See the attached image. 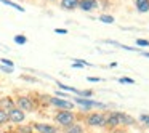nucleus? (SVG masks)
Returning <instances> with one entry per match:
<instances>
[{"instance_id": "obj_22", "label": "nucleus", "mask_w": 149, "mask_h": 133, "mask_svg": "<svg viewBox=\"0 0 149 133\" xmlns=\"http://www.w3.org/2000/svg\"><path fill=\"white\" fill-rule=\"evenodd\" d=\"M136 45L138 47H149V40H146V39H136Z\"/></svg>"}, {"instance_id": "obj_26", "label": "nucleus", "mask_w": 149, "mask_h": 133, "mask_svg": "<svg viewBox=\"0 0 149 133\" xmlns=\"http://www.w3.org/2000/svg\"><path fill=\"white\" fill-rule=\"evenodd\" d=\"M0 71H3V72H7V74H11L13 72V68H10V66H0Z\"/></svg>"}, {"instance_id": "obj_7", "label": "nucleus", "mask_w": 149, "mask_h": 133, "mask_svg": "<svg viewBox=\"0 0 149 133\" xmlns=\"http://www.w3.org/2000/svg\"><path fill=\"white\" fill-rule=\"evenodd\" d=\"M32 130L37 133H59V128L53 123H47V122H32Z\"/></svg>"}, {"instance_id": "obj_25", "label": "nucleus", "mask_w": 149, "mask_h": 133, "mask_svg": "<svg viewBox=\"0 0 149 133\" xmlns=\"http://www.w3.org/2000/svg\"><path fill=\"white\" fill-rule=\"evenodd\" d=\"M111 133H128V132L125 130V127H117V128L111 130Z\"/></svg>"}, {"instance_id": "obj_14", "label": "nucleus", "mask_w": 149, "mask_h": 133, "mask_svg": "<svg viewBox=\"0 0 149 133\" xmlns=\"http://www.w3.org/2000/svg\"><path fill=\"white\" fill-rule=\"evenodd\" d=\"M13 132H16V133H34V130H32V125H31V123H19V125L15 127Z\"/></svg>"}, {"instance_id": "obj_31", "label": "nucleus", "mask_w": 149, "mask_h": 133, "mask_svg": "<svg viewBox=\"0 0 149 133\" xmlns=\"http://www.w3.org/2000/svg\"><path fill=\"white\" fill-rule=\"evenodd\" d=\"M5 133H16V132H5Z\"/></svg>"}, {"instance_id": "obj_3", "label": "nucleus", "mask_w": 149, "mask_h": 133, "mask_svg": "<svg viewBox=\"0 0 149 133\" xmlns=\"http://www.w3.org/2000/svg\"><path fill=\"white\" fill-rule=\"evenodd\" d=\"M84 122L87 127H91V128H104V112H98V111L88 112Z\"/></svg>"}, {"instance_id": "obj_13", "label": "nucleus", "mask_w": 149, "mask_h": 133, "mask_svg": "<svg viewBox=\"0 0 149 133\" xmlns=\"http://www.w3.org/2000/svg\"><path fill=\"white\" fill-rule=\"evenodd\" d=\"M61 8L68 11L75 10V8H79V0H61Z\"/></svg>"}, {"instance_id": "obj_17", "label": "nucleus", "mask_w": 149, "mask_h": 133, "mask_svg": "<svg viewBox=\"0 0 149 133\" xmlns=\"http://www.w3.org/2000/svg\"><path fill=\"white\" fill-rule=\"evenodd\" d=\"M7 123H10V122H8V114H7V111H5V109L0 107V127L7 125Z\"/></svg>"}, {"instance_id": "obj_12", "label": "nucleus", "mask_w": 149, "mask_h": 133, "mask_svg": "<svg viewBox=\"0 0 149 133\" xmlns=\"http://www.w3.org/2000/svg\"><path fill=\"white\" fill-rule=\"evenodd\" d=\"M135 7L138 13H148L149 11V0H135Z\"/></svg>"}, {"instance_id": "obj_23", "label": "nucleus", "mask_w": 149, "mask_h": 133, "mask_svg": "<svg viewBox=\"0 0 149 133\" xmlns=\"http://www.w3.org/2000/svg\"><path fill=\"white\" fill-rule=\"evenodd\" d=\"M0 63H2V64H3V66H10V68H15V63L11 61V59H7V58H2V59H0Z\"/></svg>"}, {"instance_id": "obj_30", "label": "nucleus", "mask_w": 149, "mask_h": 133, "mask_svg": "<svg viewBox=\"0 0 149 133\" xmlns=\"http://www.w3.org/2000/svg\"><path fill=\"white\" fill-rule=\"evenodd\" d=\"M143 55H144L146 58H149V53H148V52H143Z\"/></svg>"}, {"instance_id": "obj_18", "label": "nucleus", "mask_w": 149, "mask_h": 133, "mask_svg": "<svg viewBox=\"0 0 149 133\" xmlns=\"http://www.w3.org/2000/svg\"><path fill=\"white\" fill-rule=\"evenodd\" d=\"M15 43L16 45H24V43H27V37L23 36V34H18V36H15Z\"/></svg>"}, {"instance_id": "obj_21", "label": "nucleus", "mask_w": 149, "mask_h": 133, "mask_svg": "<svg viewBox=\"0 0 149 133\" xmlns=\"http://www.w3.org/2000/svg\"><path fill=\"white\" fill-rule=\"evenodd\" d=\"M79 96H82V98H90V96H93V91L91 90H84V91H79Z\"/></svg>"}, {"instance_id": "obj_5", "label": "nucleus", "mask_w": 149, "mask_h": 133, "mask_svg": "<svg viewBox=\"0 0 149 133\" xmlns=\"http://www.w3.org/2000/svg\"><path fill=\"white\" fill-rule=\"evenodd\" d=\"M48 103H50V106L56 107V109H61V111H74L75 109V104L72 103V101H69L68 98L50 96Z\"/></svg>"}, {"instance_id": "obj_4", "label": "nucleus", "mask_w": 149, "mask_h": 133, "mask_svg": "<svg viewBox=\"0 0 149 133\" xmlns=\"http://www.w3.org/2000/svg\"><path fill=\"white\" fill-rule=\"evenodd\" d=\"M72 103L79 104V106L82 107V111H85V112H88V111L93 109V107H101V109L107 107L106 104L100 103V101H93V100H90V98H82V96H74L72 98Z\"/></svg>"}, {"instance_id": "obj_19", "label": "nucleus", "mask_w": 149, "mask_h": 133, "mask_svg": "<svg viewBox=\"0 0 149 133\" xmlns=\"http://www.w3.org/2000/svg\"><path fill=\"white\" fill-rule=\"evenodd\" d=\"M56 84H58L59 88H63V90H66V91H72V93H75V95L79 93V90H75V88H72V87H68V85L61 84V82H56Z\"/></svg>"}, {"instance_id": "obj_1", "label": "nucleus", "mask_w": 149, "mask_h": 133, "mask_svg": "<svg viewBox=\"0 0 149 133\" xmlns=\"http://www.w3.org/2000/svg\"><path fill=\"white\" fill-rule=\"evenodd\" d=\"M53 122L56 123V127L64 128V127H69V125H72L74 122H77V116H75L74 111H61V109H58L55 112V116H53Z\"/></svg>"}, {"instance_id": "obj_27", "label": "nucleus", "mask_w": 149, "mask_h": 133, "mask_svg": "<svg viewBox=\"0 0 149 133\" xmlns=\"http://www.w3.org/2000/svg\"><path fill=\"white\" fill-rule=\"evenodd\" d=\"M55 32L59 34V36H66V34H68V31H66V29H59V27H58V29H55Z\"/></svg>"}, {"instance_id": "obj_28", "label": "nucleus", "mask_w": 149, "mask_h": 133, "mask_svg": "<svg viewBox=\"0 0 149 133\" xmlns=\"http://www.w3.org/2000/svg\"><path fill=\"white\" fill-rule=\"evenodd\" d=\"M21 79H23V80H27V82H37L34 77H29V75H23Z\"/></svg>"}, {"instance_id": "obj_32", "label": "nucleus", "mask_w": 149, "mask_h": 133, "mask_svg": "<svg viewBox=\"0 0 149 133\" xmlns=\"http://www.w3.org/2000/svg\"><path fill=\"white\" fill-rule=\"evenodd\" d=\"M48 2H56V0H48Z\"/></svg>"}, {"instance_id": "obj_24", "label": "nucleus", "mask_w": 149, "mask_h": 133, "mask_svg": "<svg viewBox=\"0 0 149 133\" xmlns=\"http://www.w3.org/2000/svg\"><path fill=\"white\" fill-rule=\"evenodd\" d=\"M119 82L120 84H135V80H133L132 77H120Z\"/></svg>"}, {"instance_id": "obj_2", "label": "nucleus", "mask_w": 149, "mask_h": 133, "mask_svg": "<svg viewBox=\"0 0 149 133\" xmlns=\"http://www.w3.org/2000/svg\"><path fill=\"white\" fill-rule=\"evenodd\" d=\"M15 104H16V107H19L21 111H24V112H36V111L39 109L37 100L32 96H29V95H19V96H16Z\"/></svg>"}, {"instance_id": "obj_29", "label": "nucleus", "mask_w": 149, "mask_h": 133, "mask_svg": "<svg viewBox=\"0 0 149 133\" xmlns=\"http://www.w3.org/2000/svg\"><path fill=\"white\" fill-rule=\"evenodd\" d=\"M88 80H90V82H100L101 79L100 77H88Z\"/></svg>"}, {"instance_id": "obj_6", "label": "nucleus", "mask_w": 149, "mask_h": 133, "mask_svg": "<svg viewBox=\"0 0 149 133\" xmlns=\"http://www.w3.org/2000/svg\"><path fill=\"white\" fill-rule=\"evenodd\" d=\"M8 114V122L13 123V125H19V123H24V120H26V112L24 111H21L19 107L15 106L13 109L7 111Z\"/></svg>"}, {"instance_id": "obj_10", "label": "nucleus", "mask_w": 149, "mask_h": 133, "mask_svg": "<svg viewBox=\"0 0 149 133\" xmlns=\"http://www.w3.org/2000/svg\"><path fill=\"white\" fill-rule=\"evenodd\" d=\"M63 133H87V132H85V127L82 125V123L74 122L72 125L64 127V128H63Z\"/></svg>"}, {"instance_id": "obj_16", "label": "nucleus", "mask_w": 149, "mask_h": 133, "mask_svg": "<svg viewBox=\"0 0 149 133\" xmlns=\"http://www.w3.org/2000/svg\"><path fill=\"white\" fill-rule=\"evenodd\" d=\"M98 19H100L101 23H104V24H114V21H116L112 15H101Z\"/></svg>"}, {"instance_id": "obj_20", "label": "nucleus", "mask_w": 149, "mask_h": 133, "mask_svg": "<svg viewBox=\"0 0 149 133\" xmlns=\"http://www.w3.org/2000/svg\"><path fill=\"white\" fill-rule=\"evenodd\" d=\"M139 122L143 123V125H146V127H149V114H141L139 116Z\"/></svg>"}, {"instance_id": "obj_15", "label": "nucleus", "mask_w": 149, "mask_h": 133, "mask_svg": "<svg viewBox=\"0 0 149 133\" xmlns=\"http://www.w3.org/2000/svg\"><path fill=\"white\" fill-rule=\"evenodd\" d=\"M3 5H8V7H11V8H15V10H18V11H21V13H24V8L23 7H19L18 3H15V2H10V0H0Z\"/></svg>"}, {"instance_id": "obj_9", "label": "nucleus", "mask_w": 149, "mask_h": 133, "mask_svg": "<svg viewBox=\"0 0 149 133\" xmlns=\"http://www.w3.org/2000/svg\"><path fill=\"white\" fill-rule=\"evenodd\" d=\"M79 8L82 11H91L95 8H100L98 0H79Z\"/></svg>"}, {"instance_id": "obj_8", "label": "nucleus", "mask_w": 149, "mask_h": 133, "mask_svg": "<svg viewBox=\"0 0 149 133\" xmlns=\"http://www.w3.org/2000/svg\"><path fill=\"white\" fill-rule=\"evenodd\" d=\"M114 117H116L117 123H119V127H132L136 123V119H133L132 116H128V114L125 112H119V111H112Z\"/></svg>"}, {"instance_id": "obj_11", "label": "nucleus", "mask_w": 149, "mask_h": 133, "mask_svg": "<svg viewBox=\"0 0 149 133\" xmlns=\"http://www.w3.org/2000/svg\"><path fill=\"white\" fill-rule=\"evenodd\" d=\"M15 106H16V104H15V100L11 96H2L0 98V107H2V109L10 111V109H13Z\"/></svg>"}]
</instances>
